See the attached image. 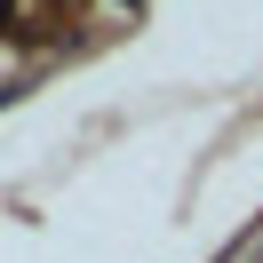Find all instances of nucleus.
Instances as JSON below:
<instances>
[{"label": "nucleus", "instance_id": "obj_1", "mask_svg": "<svg viewBox=\"0 0 263 263\" xmlns=\"http://www.w3.org/2000/svg\"><path fill=\"white\" fill-rule=\"evenodd\" d=\"M8 16H16V0H0V32H8Z\"/></svg>", "mask_w": 263, "mask_h": 263}]
</instances>
